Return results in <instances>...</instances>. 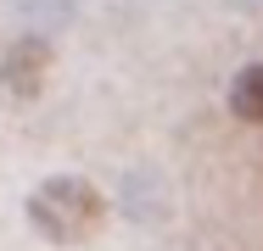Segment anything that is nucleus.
Returning a JSON list of instances; mask_svg holds the SVG:
<instances>
[{"label":"nucleus","instance_id":"1","mask_svg":"<svg viewBox=\"0 0 263 251\" xmlns=\"http://www.w3.org/2000/svg\"><path fill=\"white\" fill-rule=\"evenodd\" d=\"M28 218H34V229H40L45 240H56V246H79V240L101 235L106 196L90 184V179L62 173V179H45V184L28 196Z\"/></svg>","mask_w":263,"mask_h":251},{"label":"nucleus","instance_id":"2","mask_svg":"<svg viewBox=\"0 0 263 251\" xmlns=\"http://www.w3.org/2000/svg\"><path fill=\"white\" fill-rule=\"evenodd\" d=\"M45 67H51V56H45L40 39H17L0 73H6V90H11V95H34V90L45 84Z\"/></svg>","mask_w":263,"mask_h":251},{"label":"nucleus","instance_id":"3","mask_svg":"<svg viewBox=\"0 0 263 251\" xmlns=\"http://www.w3.org/2000/svg\"><path fill=\"white\" fill-rule=\"evenodd\" d=\"M230 106H235V117L263 123V61H252V67L235 73V84H230Z\"/></svg>","mask_w":263,"mask_h":251}]
</instances>
